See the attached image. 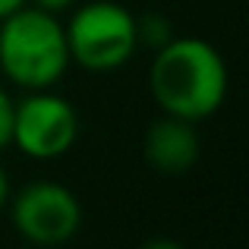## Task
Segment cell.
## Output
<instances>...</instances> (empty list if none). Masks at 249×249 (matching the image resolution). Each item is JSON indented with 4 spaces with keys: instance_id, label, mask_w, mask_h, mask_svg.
<instances>
[{
    "instance_id": "5b68a950",
    "label": "cell",
    "mask_w": 249,
    "mask_h": 249,
    "mask_svg": "<svg viewBox=\"0 0 249 249\" xmlns=\"http://www.w3.org/2000/svg\"><path fill=\"white\" fill-rule=\"evenodd\" d=\"M79 136V110L63 95L51 89L25 91L13 107V139L25 158L32 161H54L76 145Z\"/></svg>"
},
{
    "instance_id": "9c48e42d",
    "label": "cell",
    "mask_w": 249,
    "mask_h": 249,
    "mask_svg": "<svg viewBox=\"0 0 249 249\" xmlns=\"http://www.w3.org/2000/svg\"><path fill=\"white\" fill-rule=\"evenodd\" d=\"M32 6H38V10H48V13H63V10H73L79 0H29Z\"/></svg>"
},
{
    "instance_id": "52a82bcc",
    "label": "cell",
    "mask_w": 249,
    "mask_h": 249,
    "mask_svg": "<svg viewBox=\"0 0 249 249\" xmlns=\"http://www.w3.org/2000/svg\"><path fill=\"white\" fill-rule=\"evenodd\" d=\"M136 32H139V44H148V48H155V51L174 38V32H170V22H167L164 16H158V13L136 16Z\"/></svg>"
},
{
    "instance_id": "7c38bea8",
    "label": "cell",
    "mask_w": 249,
    "mask_h": 249,
    "mask_svg": "<svg viewBox=\"0 0 249 249\" xmlns=\"http://www.w3.org/2000/svg\"><path fill=\"white\" fill-rule=\"evenodd\" d=\"M29 0H0V19H6L10 13H16L19 6H25Z\"/></svg>"
},
{
    "instance_id": "8992f818",
    "label": "cell",
    "mask_w": 249,
    "mask_h": 249,
    "mask_svg": "<svg viewBox=\"0 0 249 249\" xmlns=\"http://www.w3.org/2000/svg\"><path fill=\"white\" fill-rule=\"evenodd\" d=\"M142 155H145V161L158 174H167V177L186 174L199 161V133H196V123L161 114V120H155L145 129Z\"/></svg>"
},
{
    "instance_id": "277c9868",
    "label": "cell",
    "mask_w": 249,
    "mask_h": 249,
    "mask_svg": "<svg viewBox=\"0 0 249 249\" xmlns=\"http://www.w3.org/2000/svg\"><path fill=\"white\" fill-rule=\"evenodd\" d=\"M13 231L32 246H63L82 224V205L70 186L57 180H32L10 193Z\"/></svg>"
},
{
    "instance_id": "3957f363",
    "label": "cell",
    "mask_w": 249,
    "mask_h": 249,
    "mask_svg": "<svg viewBox=\"0 0 249 249\" xmlns=\"http://www.w3.org/2000/svg\"><path fill=\"white\" fill-rule=\"evenodd\" d=\"M70 63L89 73H114L139 51L136 16L117 0H89L63 22Z\"/></svg>"
},
{
    "instance_id": "6da1fadb",
    "label": "cell",
    "mask_w": 249,
    "mask_h": 249,
    "mask_svg": "<svg viewBox=\"0 0 249 249\" xmlns=\"http://www.w3.org/2000/svg\"><path fill=\"white\" fill-rule=\"evenodd\" d=\"M148 89L161 114L180 120H205L227 98V63L205 38L174 35L155 51Z\"/></svg>"
},
{
    "instance_id": "7a4b0ae2",
    "label": "cell",
    "mask_w": 249,
    "mask_h": 249,
    "mask_svg": "<svg viewBox=\"0 0 249 249\" xmlns=\"http://www.w3.org/2000/svg\"><path fill=\"white\" fill-rule=\"evenodd\" d=\"M67 70L70 51L57 13L25 3L0 19V73L16 89H54Z\"/></svg>"
},
{
    "instance_id": "ba28073f",
    "label": "cell",
    "mask_w": 249,
    "mask_h": 249,
    "mask_svg": "<svg viewBox=\"0 0 249 249\" xmlns=\"http://www.w3.org/2000/svg\"><path fill=\"white\" fill-rule=\"evenodd\" d=\"M13 107H16V101H13L10 91L0 85V152H3L13 139Z\"/></svg>"
},
{
    "instance_id": "8fae6325",
    "label": "cell",
    "mask_w": 249,
    "mask_h": 249,
    "mask_svg": "<svg viewBox=\"0 0 249 249\" xmlns=\"http://www.w3.org/2000/svg\"><path fill=\"white\" fill-rule=\"evenodd\" d=\"M10 193H13V186H10V177H6L3 164H0V208H6V202H10Z\"/></svg>"
},
{
    "instance_id": "30bf717a",
    "label": "cell",
    "mask_w": 249,
    "mask_h": 249,
    "mask_svg": "<svg viewBox=\"0 0 249 249\" xmlns=\"http://www.w3.org/2000/svg\"><path fill=\"white\" fill-rule=\"evenodd\" d=\"M139 249H183L177 240H170V237H152V240H145Z\"/></svg>"
}]
</instances>
